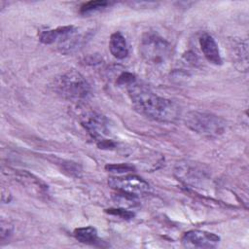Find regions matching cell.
<instances>
[{
    "instance_id": "cell-1",
    "label": "cell",
    "mask_w": 249,
    "mask_h": 249,
    "mask_svg": "<svg viewBox=\"0 0 249 249\" xmlns=\"http://www.w3.org/2000/svg\"><path fill=\"white\" fill-rule=\"evenodd\" d=\"M126 89L133 107L146 118L162 123H172L179 118L180 107L176 102L157 95L145 85L136 81Z\"/></svg>"
},
{
    "instance_id": "cell-2",
    "label": "cell",
    "mask_w": 249,
    "mask_h": 249,
    "mask_svg": "<svg viewBox=\"0 0 249 249\" xmlns=\"http://www.w3.org/2000/svg\"><path fill=\"white\" fill-rule=\"evenodd\" d=\"M139 52L146 63L152 66H162L171 57L170 44L155 32H147L142 36Z\"/></svg>"
},
{
    "instance_id": "cell-3",
    "label": "cell",
    "mask_w": 249,
    "mask_h": 249,
    "mask_svg": "<svg viewBox=\"0 0 249 249\" xmlns=\"http://www.w3.org/2000/svg\"><path fill=\"white\" fill-rule=\"evenodd\" d=\"M184 122L191 130L206 137L220 136L225 132L227 127L226 121L221 117L199 111L187 113Z\"/></svg>"
},
{
    "instance_id": "cell-4",
    "label": "cell",
    "mask_w": 249,
    "mask_h": 249,
    "mask_svg": "<svg viewBox=\"0 0 249 249\" xmlns=\"http://www.w3.org/2000/svg\"><path fill=\"white\" fill-rule=\"evenodd\" d=\"M57 91L65 98L72 101H82L90 94V86L86 78L75 70H70L58 78Z\"/></svg>"
},
{
    "instance_id": "cell-5",
    "label": "cell",
    "mask_w": 249,
    "mask_h": 249,
    "mask_svg": "<svg viewBox=\"0 0 249 249\" xmlns=\"http://www.w3.org/2000/svg\"><path fill=\"white\" fill-rule=\"evenodd\" d=\"M108 185L119 193L135 197L147 195L151 191L150 185L144 179L133 174L110 177Z\"/></svg>"
},
{
    "instance_id": "cell-6",
    "label": "cell",
    "mask_w": 249,
    "mask_h": 249,
    "mask_svg": "<svg viewBox=\"0 0 249 249\" xmlns=\"http://www.w3.org/2000/svg\"><path fill=\"white\" fill-rule=\"evenodd\" d=\"M220 242V237L209 231L192 230L182 236V244L187 248H214Z\"/></svg>"
},
{
    "instance_id": "cell-7",
    "label": "cell",
    "mask_w": 249,
    "mask_h": 249,
    "mask_svg": "<svg viewBox=\"0 0 249 249\" xmlns=\"http://www.w3.org/2000/svg\"><path fill=\"white\" fill-rule=\"evenodd\" d=\"M82 124L89 132V134L96 141V143L106 139V136L109 132V124L108 120L103 115L90 112L84 117Z\"/></svg>"
},
{
    "instance_id": "cell-8",
    "label": "cell",
    "mask_w": 249,
    "mask_h": 249,
    "mask_svg": "<svg viewBox=\"0 0 249 249\" xmlns=\"http://www.w3.org/2000/svg\"><path fill=\"white\" fill-rule=\"evenodd\" d=\"M4 173L13 176L17 182L20 183L23 187L30 190L32 193H37L39 195L48 194V186L44 184L40 179L25 170L7 168V171H4Z\"/></svg>"
},
{
    "instance_id": "cell-9",
    "label": "cell",
    "mask_w": 249,
    "mask_h": 249,
    "mask_svg": "<svg viewBox=\"0 0 249 249\" xmlns=\"http://www.w3.org/2000/svg\"><path fill=\"white\" fill-rule=\"evenodd\" d=\"M199 46L203 55L209 62L215 65H221L223 63L218 45L211 35L207 33L202 34L199 38Z\"/></svg>"
},
{
    "instance_id": "cell-10",
    "label": "cell",
    "mask_w": 249,
    "mask_h": 249,
    "mask_svg": "<svg viewBox=\"0 0 249 249\" xmlns=\"http://www.w3.org/2000/svg\"><path fill=\"white\" fill-rule=\"evenodd\" d=\"M76 27L73 25H65L60 26L54 29H48L44 30L40 33L39 39L43 44L51 45L53 43H59L61 42L65 37H67L69 34L76 31Z\"/></svg>"
},
{
    "instance_id": "cell-11",
    "label": "cell",
    "mask_w": 249,
    "mask_h": 249,
    "mask_svg": "<svg viewBox=\"0 0 249 249\" xmlns=\"http://www.w3.org/2000/svg\"><path fill=\"white\" fill-rule=\"evenodd\" d=\"M199 171L200 170L191 165L189 162H180L175 168V174L178 179L183 181L185 184L193 186L201 181L202 174H200Z\"/></svg>"
},
{
    "instance_id": "cell-12",
    "label": "cell",
    "mask_w": 249,
    "mask_h": 249,
    "mask_svg": "<svg viewBox=\"0 0 249 249\" xmlns=\"http://www.w3.org/2000/svg\"><path fill=\"white\" fill-rule=\"evenodd\" d=\"M231 56L234 63L238 69L241 71H246L248 67V52H247V42L242 40L233 41L231 46Z\"/></svg>"
},
{
    "instance_id": "cell-13",
    "label": "cell",
    "mask_w": 249,
    "mask_h": 249,
    "mask_svg": "<svg viewBox=\"0 0 249 249\" xmlns=\"http://www.w3.org/2000/svg\"><path fill=\"white\" fill-rule=\"evenodd\" d=\"M109 50L117 59H124L128 54V47L124 36L120 32H114L109 40Z\"/></svg>"
},
{
    "instance_id": "cell-14",
    "label": "cell",
    "mask_w": 249,
    "mask_h": 249,
    "mask_svg": "<svg viewBox=\"0 0 249 249\" xmlns=\"http://www.w3.org/2000/svg\"><path fill=\"white\" fill-rule=\"evenodd\" d=\"M73 234L79 242L85 244H95L99 240L96 229L90 226L78 228L74 231Z\"/></svg>"
},
{
    "instance_id": "cell-15",
    "label": "cell",
    "mask_w": 249,
    "mask_h": 249,
    "mask_svg": "<svg viewBox=\"0 0 249 249\" xmlns=\"http://www.w3.org/2000/svg\"><path fill=\"white\" fill-rule=\"evenodd\" d=\"M111 3L105 0H96V1H89L85 4H83L80 8V14L86 16V15H91L96 12H99L108 6H110Z\"/></svg>"
},
{
    "instance_id": "cell-16",
    "label": "cell",
    "mask_w": 249,
    "mask_h": 249,
    "mask_svg": "<svg viewBox=\"0 0 249 249\" xmlns=\"http://www.w3.org/2000/svg\"><path fill=\"white\" fill-rule=\"evenodd\" d=\"M105 212L107 214H110V215H113V216H117L121 219H124V220H130L134 217V212L130 211V210H127V209H124V207H117V208H109V209H106Z\"/></svg>"
},
{
    "instance_id": "cell-17",
    "label": "cell",
    "mask_w": 249,
    "mask_h": 249,
    "mask_svg": "<svg viewBox=\"0 0 249 249\" xmlns=\"http://www.w3.org/2000/svg\"><path fill=\"white\" fill-rule=\"evenodd\" d=\"M106 170L113 172V173H118V174H123L126 172H130L134 170V167L127 164V163H117V164H107L105 166Z\"/></svg>"
},
{
    "instance_id": "cell-18",
    "label": "cell",
    "mask_w": 249,
    "mask_h": 249,
    "mask_svg": "<svg viewBox=\"0 0 249 249\" xmlns=\"http://www.w3.org/2000/svg\"><path fill=\"white\" fill-rule=\"evenodd\" d=\"M136 82V78L134 76V74L130 73V72H127V71H124L123 73H121L117 80H116V83L120 86H125L126 88L128 86H130L131 84L135 83Z\"/></svg>"
},
{
    "instance_id": "cell-19",
    "label": "cell",
    "mask_w": 249,
    "mask_h": 249,
    "mask_svg": "<svg viewBox=\"0 0 249 249\" xmlns=\"http://www.w3.org/2000/svg\"><path fill=\"white\" fill-rule=\"evenodd\" d=\"M13 234V226H11L8 222H1V231H0V238L1 241L4 242L5 240L9 239L10 236Z\"/></svg>"
},
{
    "instance_id": "cell-20",
    "label": "cell",
    "mask_w": 249,
    "mask_h": 249,
    "mask_svg": "<svg viewBox=\"0 0 249 249\" xmlns=\"http://www.w3.org/2000/svg\"><path fill=\"white\" fill-rule=\"evenodd\" d=\"M63 166H64V170L67 171L70 175L77 176V177H79L81 175L82 169L78 163L68 161L67 163H63Z\"/></svg>"
}]
</instances>
